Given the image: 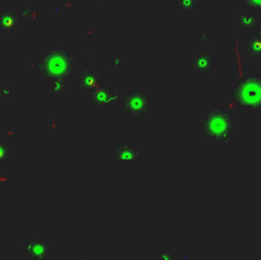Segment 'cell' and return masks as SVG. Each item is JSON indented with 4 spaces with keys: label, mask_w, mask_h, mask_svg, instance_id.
<instances>
[{
    "label": "cell",
    "mask_w": 261,
    "mask_h": 260,
    "mask_svg": "<svg viewBox=\"0 0 261 260\" xmlns=\"http://www.w3.org/2000/svg\"><path fill=\"white\" fill-rule=\"evenodd\" d=\"M110 98H111L110 93H103V95L99 93V95H97L96 100L99 105H107V102L110 103Z\"/></svg>",
    "instance_id": "9"
},
{
    "label": "cell",
    "mask_w": 261,
    "mask_h": 260,
    "mask_svg": "<svg viewBox=\"0 0 261 260\" xmlns=\"http://www.w3.org/2000/svg\"><path fill=\"white\" fill-rule=\"evenodd\" d=\"M124 107L135 116L146 115L149 113V100L140 92H133L124 98Z\"/></svg>",
    "instance_id": "4"
},
{
    "label": "cell",
    "mask_w": 261,
    "mask_h": 260,
    "mask_svg": "<svg viewBox=\"0 0 261 260\" xmlns=\"http://www.w3.org/2000/svg\"><path fill=\"white\" fill-rule=\"evenodd\" d=\"M47 249H49L47 245L39 241H33L26 245V254H28L33 259H44L47 252Z\"/></svg>",
    "instance_id": "6"
},
{
    "label": "cell",
    "mask_w": 261,
    "mask_h": 260,
    "mask_svg": "<svg viewBox=\"0 0 261 260\" xmlns=\"http://www.w3.org/2000/svg\"><path fill=\"white\" fill-rule=\"evenodd\" d=\"M12 157V152L9 145H7L6 143H3L0 140V162H6L9 161Z\"/></svg>",
    "instance_id": "8"
},
{
    "label": "cell",
    "mask_w": 261,
    "mask_h": 260,
    "mask_svg": "<svg viewBox=\"0 0 261 260\" xmlns=\"http://www.w3.org/2000/svg\"><path fill=\"white\" fill-rule=\"evenodd\" d=\"M139 152L131 145H120L116 150V158L120 162H133V161L138 160Z\"/></svg>",
    "instance_id": "5"
},
{
    "label": "cell",
    "mask_w": 261,
    "mask_h": 260,
    "mask_svg": "<svg viewBox=\"0 0 261 260\" xmlns=\"http://www.w3.org/2000/svg\"><path fill=\"white\" fill-rule=\"evenodd\" d=\"M235 132L233 118L228 111L214 110L204 118L203 133L210 139L228 143Z\"/></svg>",
    "instance_id": "1"
},
{
    "label": "cell",
    "mask_w": 261,
    "mask_h": 260,
    "mask_svg": "<svg viewBox=\"0 0 261 260\" xmlns=\"http://www.w3.org/2000/svg\"><path fill=\"white\" fill-rule=\"evenodd\" d=\"M213 65V54L210 53H203L195 59V63H194V66L195 69H198L201 73H208L210 70Z\"/></svg>",
    "instance_id": "7"
},
{
    "label": "cell",
    "mask_w": 261,
    "mask_h": 260,
    "mask_svg": "<svg viewBox=\"0 0 261 260\" xmlns=\"http://www.w3.org/2000/svg\"><path fill=\"white\" fill-rule=\"evenodd\" d=\"M73 69V58L66 51L55 49L41 64V71L49 79H61Z\"/></svg>",
    "instance_id": "2"
},
{
    "label": "cell",
    "mask_w": 261,
    "mask_h": 260,
    "mask_svg": "<svg viewBox=\"0 0 261 260\" xmlns=\"http://www.w3.org/2000/svg\"><path fill=\"white\" fill-rule=\"evenodd\" d=\"M261 84L257 77H250L241 82L235 91V101L243 108H257L261 100Z\"/></svg>",
    "instance_id": "3"
}]
</instances>
